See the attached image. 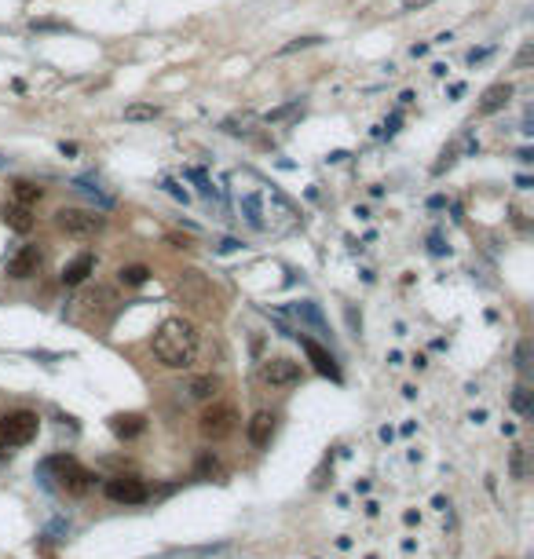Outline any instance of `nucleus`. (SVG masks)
I'll return each mask as SVG.
<instances>
[{"label": "nucleus", "mask_w": 534, "mask_h": 559, "mask_svg": "<svg viewBox=\"0 0 534 559\" xmlns=\"http://www.w3.org/2000/svg\"><path fill=\"white\" fill-rule=\"evenodd\" d=\"M512 406H516L520 417L534 413V402H530V388H527V384H516V392H512Z\"/></svg>", "instance_id": "obj_20"}, {"label": "nucleus", "mask_w": 534, "mask_h": 559, "mask_svg": "<svg viewBox=\"0 0 534 559\" xmlns=\"http://www.w3.org/2000/svg\"><path fill=\"white\" fill-rule=\"evenodd\" d=\"M4 223L18 234H30L33 230V208L30 205H18V201H8L4 205Z\"/></svg>", "instance_id": "obj_13"}, {"label": "nucleus", "mask_w": 534, "mask_h": 559, "mask_svg": "<svg viewBox=\"0 0 534 559\" xmlns=\"http://www.w3.org/2000/svg\"><path fill=\"white\" fill-rule=\"evenodd\" d=\"M289 311L301 318V322H308V326H315L318 333H326V322H323V314H318V307L311 304V300H304V304H293Z\"/></svg>", "instance_id": "obj_18"}, {"label": "nucleus", "mask_w": 534, "mask_h": 559, "mask_svg": "<svg viewBox=\"0 0 534 559\" xmlns=\"http://www.w3.org/2000/svg\"><path fill=\"white\" fill-rule=\"evenodd\" d=\"M245 435H249V442H253L256 449L271 446V435H274V413H267V410L253 413V420H249V428H245Z\"/></svg>", "instance_id": "obj_11"}, {"label": "nucleus", "mask_w": 534, "mask_h": 559, "mask_svg": "<svg viewBox=\"0 0 534 559\" xmlns=\"http://www.w3.org/2000/svg\"><path fill=\"white\" fill-rule=\"evenodd\" d=\"M40 432V417L33 410H11L0 417V442L4 446H26Z\"/></svg>", "instance_id": "obj_3"}, {"label": "nucleus", "mask_w": 534, "mask_h": 559, "mask_svg": "<svg viewBox=\"0 0 534 559\" xmlns=\"http://www.w3.org/2000/svg\"><path fill=\"white\" fill-rule=\"evenodd\" d=\"M527 62H530V45H527V48L520 52V59H516V66H527Z\"/></svg>", "instance_id": "obj_29"}, {"label": "nucleus", "mask_w": 534, "mask_h": 559, "mask_svg": "<svg viewBox=\"0 0 534 559\" xmlns=\"http://www.w3.org/2000/svg\"><path fill=\"white\" fill-rule=\"evenodd\" d=\"M234 428H238V410L227 406V402H212L209 410H202V417H198V432L205 439H212V442L227 439Z\"/></svg>", "instance_id": "obj_5"}, {"label": "nucleus", "mask_w": 534, "mask_h": 559, "mask_svg": "<svg viewBox=\"0 0 534 559\" xmlns=\"http://www.w3.org/2000/svg\"><path fill=\"white\" fill-rule=\"evenodd\" d=\"M154 117H158V106H146V102L124 106V121H154Z\"/></svg>", "instance_id": "obj_21"}, {"label": "nucleus", "mask_w": 534, "mask_h": 559, "mask_svg": "<svg viewBox=\"0 0 534 559\" xmlns=\"http://www.w3.org/2000/svg\"><path fill=\"white\" fill-rule=\"evenodd\" d=\"M424 4H432V0H402V8H407V11H417V8H424Z\"/></svg>", "instance_id": "obj_26"}, {"label": "nucleus", "mask_w": 534, "mask_h": 559, "mask_svg": "<svg viewBox=\"0 0 534 559\" xmlns=\"http://www.w3.org/2000/svg\"><path fill=\"white\" fill-rule=\"evenodd\" d=\"M59 150H62V154H66V158H74V154H77V143H62Z\"/></svg>", "instance_id": "obj_30"}, {"label": "nucleus", "mask_w": 534, "mask_h": 559, "mask_svg": "<svg viewBox=\"0 0 534 559\" xmlns=\"http://www.w3.org/2000/svg\"><path fill=\"white\" fill-rule=\"evenodd\" d=\"M168 245H173V249H187V238H180V234H168Z\"/></svg>", "instance_id": "obj_27"}, {"label": "nucleus", "mask_w": 534, "mask_h": 559, "mask_svg": "<svg viewBox=\"0 0 534 559\" xmlns=\"http://www.w3.org/2000/svg\"><path fill=\"white\" fill-rule=\"evenodd\" d=\"M55 227L66 230L70 238H95V234L106 227V216L88 208H59L55 212Z\"/></svg>", "instance_id": "obj_4"}, {"label": "nucleus", "mask_w": 534, "mask_h": 559, "mask_svg": "<svg viewBox=\"0 0 534 559\" xmlns=\"http://www.w3.org/2000/svg\"><path fill=\"white\" fill-rule=\"evenodd\" d=\"M117 278H121V286H132L136 289V286H143L146 278H151V267H146V264H128V267L117 271Z\"/></svg>", "instance_id": "obj_19"}, {"label": "nucleus", "mask_w": 534, "mask_h": 559, "mask_svg": "<svg viewBox=\"0 0 534 559\" xmlns=\"http://www.w3.org/2000/svg\"><path fill=\"white\" fill-rule=\"evenodd\" d=\"M48 464L62 471V476H59V486L66 490V493H84V490L92 486V479H95L88 468H81V464L70 461V457H55V461H48Z\"/></svg>", "instance_id": "obj_9"}, {"label": "nucleus", "mask_w": 534, "mask_h": 559, "mask_svg": "<svg viewBox=\"0 0 534 559\" xmlns=\"http://www.w3.org/2000/svg\"><path fill=\"white\" fill-rule=\"evenodd\" d=\"M176 296H180V304L190 307L195 314H216V289H212V282L202 274V271H180L176 278Z\"/></svg>", "instance_id": "obj_2"}, {"label": "nucleus", "mask_w": 534, "mask_h": 559, "mask_svg": "<svg viewBox=\"0 0 534 559\" xmlns=\"http://www.w3.org/2000/svg\"><path fill=\"white\" fill-rule=\"evenodd\" d=\"M483 55H487V48H472V52H468V62H472V66H476V62H480Z\"/></svg>", "instance_id": "obj_28"}, {"label": "nucleus", "mask_w": 534, "mask_h": 559, "mask_svg": "<svg viewBox=\"0 0 534 559\" xmlns=\"http://www.w3.org/2000/svg\"><path fill=\"white\" fill-rule=\"evenodd\" d=\"M220 388H224V380H220V377H212V373H209V377H195V380H187V395H190V399H212Z\"/></svg>", "instance_id": "obj_15"}, {"label": "nucleus", "mask_w": 534, "mask_h": 559, "mask_svg": "<svg viewBox=\"0 0 534 559\" xmlns=\"http://www.w3.org/2000/svg\"><path fill=\"white\" fill-rule=\"evenodd\" d=\"M106 498L117 505H143L151 498V490H146V483L139 476H114V479H106Z\"/></svg>", "instance_id": "obj_7"}, {"label": "nucleus", "mask_w": 534, "mask_h": 559, "mask_svg": "<svg viewBox=\"0 0 534 559\" xmlns=\"http://www.w3.org/2000/svg\"><path fill=\"white\" fill-rule=\"evenodd\" d=\"M509 99H512V84H505V81H501V84H490V88L483 92V99H480V114H483V117H487V114H498Z\"/></svg>", "instance_id": "obj_14"}, {"label": "nucleus", "mask_w": 534, "mask_h": 559, "mask_svg": "<svg viewBox=\"0 0 534 559\" xmlns=\"http://www.w3.org/2000/svg\"><path fill=\"white\" fill-rule=\"evenodd\" d=\"M110 428H114V435L117 439H136L143 428H146V420L143 417H136V413H128V417H114L110 420Z\"/></svg>", "instance_id": "obj_17"}, {"label": "nucleus", "mask_w": 534, "mask_h": 559, "mask_svg": "<svg viewBox=\"0 0 534 559\" xmlns=\"http://www.w3.org/2000/svg\"><path fill=\"white\" fill-rule=\"evenodd\" d=\"M92 271H95V256L92 252H81L77 260H70L66 267H62V286H81Z\"/></svg>", "instance_id": "obj_12"}, {"label": "nucleus", "mask_w": 534, "mask_h": 559, "mask_svg": "<svg viewBox=\"0 0 534 559\" xmlns=\"http://www.w3.org/2000/svg\"><path fill=\"white\" fill-rule=\"evenodd\" d=\"M4 454H8V446H4V442H0V457H4Z\"/></svg>", "instance_id": "obj_31"}, {"label": "nucleus", "mask_w": 534, "mask_h": 559, "mask_svg": "<svg viewBox=\"0 0 534 559\" xmlns=\"http://www.w3.org/2000/svg\"><path fill=\"white\" fill-rule=\"evenodd\" d=\"M40 198H45V187H37V183H30V180H18L15 187H11V201H18V205H37Z\"/></svg>", "instance_id": "obj_16"}, {"label": "nucleus", "mask_w": 534, "mask_h": 559, "mask_svg": "<svg viewBox=\"0 0 534 559\" xmlns=\"http://www.w3.org/2000/svg\"><path fill=\"white\" fill-rule=\"evenodd\" d=\"M301 348H304V355L311 358V365L323 377H330V380H340V365H337V358L323 348V343H315V340H308V336H301Z\"/></svg>", "instance_id": "obj_10"}, {"label": "nucleus", "mask_w": 534, "mask_h": 559, "mask_svg": "<svg viewBox=\"0 0 534 559\" xmlns=\"http://www.w3.org/2000/svg\"><path fill=\"white\" fill-rule=\"evenodd\" d=\"M260 384L267 388H293V384H301V365L286 355H274V358H264L260 370H256Z\"/></svg>", "instance_id": "obj_6"}, {"label": "nucleus", "mask_w": 534, "mask_h": 559, "mask_svg": "<svg viewBox=\"0 0 534 559\" xmlns=\"http://www.w3.org/2000/svg\"><path fill=\"white\" fill-rule=\"evenodd\" d=\"M315 45H323V37H296V40H289L286 48H279V55H293V52H301V48H315Z\"/></svg>", "instance_id": "obj_22"}, {"label": "nucleus", "mask_w": 534, "mask_h": 559, "mask_svg": "<svg viewBox=\"0 0 534 559\" xmlns=\"http://www.w3.org/2000/svg\"><path fill=\"white\" fill-rule=\"evenodd\" d=\"M512 476L516 479H527V464H523V446L512 449Z\"/></svg>", "instance_id": "obj_23"}, {"label": "nucleus", "mask_w": 534, "mask_h": 559, "mask_svg": "<svg viewBox=\"0 0 534 559\" xmlns=\"http://www.w3.org/2000/svg\"><path fill=\"white\" fill-rule=\"evenodd\" d=\"M530 358V340H520V348H516V370H527V362Z\"/></svg>", "instance_id": "obj_24"}, {"label": "nucleus", "mask_w": 534, "mask_h": 559, "mask_svg": "<svg viewBox=\"0 0 534 559\" xmlns=\"http://www.w3.org/2000/svg\"><path fill=\"white\" fill-rule=\"evenodd\" d=\"M198 471H202V476H209V471H216V457H209V454H205V457L198 461Z\"/></svg>", "instance_id": "obj_25"}, {"label": "nucleus", "mask_w": 534, "mask_h": 559, "mask_svg": "<svg viewBox=\"0 0 534 559\" xmlns=\"http://www.w3.org/2000/svg\"><path fill=\"white\" fill-rule=\"evenodd\" d=\"M40 267H45V249L40 245H23L11 260H8V278H15V282H26V278H33Z\"/></svg>", "instance_id": "obj_8"}, {"label": "nucleus", "mask_w": 534, "mask_h": 559, "mask_svg": "<svg viewBox=\"0 0 534 559\" xmlns=\"http://www.w3.org/2000/svg\"><path fill=\"white\" fill-rule=\"evenodd\" d=\"M198 348H202L198 329H195V322H187V318H168L154 333V358L165 365V370H187V365H195Z\"/></svg>", "instance_id": "obj_1"}]
</instances>
